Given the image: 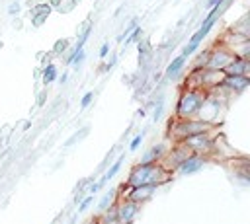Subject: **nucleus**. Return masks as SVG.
Returning <instances> with one entry per match:
<instances>
[{
	"mask_svg": "<svg viewBox=\"0 0 250 224\" xmlns=\"http://www.w3.org/2000/svg\"><path fill=\"white\" fill-rule=\"evenodd\" d=\"M88 224H98V222H96V218H94V220H90V222H88Z\"/></svg>",
	"mask_w": 250,
	"mask_h": 224,
	"instance_id": "obj_41",
	"label": "nucleus"
},
{
	"mask_svg": "<svg viewBox=\"0 0 250 224\" xmlns=\"http://www.w3.org/2000/svg\"><path fill=\"white\" fill-rule=\"evenodd\" d=\"M70 49V39L68 37H61L53 43V49H51V55L53 56H62L66 51Z\"/></svg>",
	"mask_w": 250,
	"mask_h": 224,
	"instance_id": "obj_17",
	"label": "nucleus"
},
{
	"mask_svg": "<svg viewBox=\"0 0 250 224\" xmlns=\"http://www.w3.org/2000/svg\"><path fill=\"white\" fill-rule=\"evenodd\" d=\"M186 62H188V56H184V55H178V56H174V58L168 62V66L164 68L162 76H164L166 80H176V78L180 76V72L184 70Z\"/></svg>",
	"mask_w": 250,
	"mask_h": 224,
	"instance_id": "obj_12",
	"label": "nucleus"
},
{
	"mask_svg": "<svg viewBox=\"0 0 250 224\" xmlns=\"http://www.w3.org/2000/svg\"><path fill=\"white\" fill-rule=\"evenodd\" d=\"M88 132H90V127H80L76 132H72V136H70V138H66V140H64V144H62V146H64V148H70V146H74L76 142L84 140Z\"/></svg>",
	"mask_w": 250,
	"mask_h": 224,
	"instance_id": "obj_18",
	"label": "nucleus"
},
{
	"mask_svg": "<svg viewBox=\"0 0 250 224\" xmlns=\"http://www.w3.org/2000/svg\"><path fill=\"white\" fill-rule=\"evenodd\" d=\"M74 8H76V4H74L72 0H61V4H59L55 10H57L59 14H70Z\"/></svg>",
	"mask_w": 250,
	"mask_h": 224,
	"instance_id": "obj_25",
	"label": "nucleus"
},
{
	"mask_svg": "<svg viewBox=\"0 0 250 224\" xmlns=\"http://www.w3.org/2000/svg\"><path fill=\"white\" fill-rule=\"evenodd\" d=\"M115 64H117V55H111V58H109V60L104 64V72H109V70H111Z\"/></svg>",
	"mask_w": 250,
	"mask_h": 224,
	"instance_id": "obj_31",
	"label": "nucleus"
},
{
	"mask_svg": "<svg viewBox=\"0 0 250 224\" xmlns=\"http://www.w3.org/2000/svg\"><path fill=\"white\" fill-rule=\"evenodd\" d=\"M156 189H158V187H154V185H137V187H127V191L123 193V197L143 206L145 203H148V201L154 197ZM123 197H121V199H123Z\"/></svg>",
	"mask_w": 250,
	"mask_h": 224,
	"instance_id": "obj_9",
	"label": "nucleus"
},
{
	"mask_svg": "<svg viewBox=\"0 0 250 224\" xmlns=\"http://www.w3.org/2000/svg\"><path fill=\"white\" fill-rule=\"evenodd\" d=\"M213 132H215V131L191 134V136L184 138L182 144L186 146V150H188L189 154H197V156H205V158H209L211 152H213Z\"/></svg>",
	"mask_w": 250,
	"mask_h": 224,
	"instance_id": "obj_4",
	"label": "nucleus"
},
{
	"mask_svg": "<svg viewBox=\"0 0 250 224\" xmlns=\"http://www.w3.org/2000/svg\"><path fill=\"white\" fill-rule=\"evenodd\" d=\"M205 97V90L197 88H182L176 109H174V119H191L197 117V111L201 107V101Z\"/></svg>",
	"mask_w": 250,
	"mask_h": 224,
	"instance_id": "obj_3",
	"label": "nucleus"
},
{
	"mask_svg": "<svg viewBox=\"0 0 250 224\" xmlns=\"http://www.w3.org/2000/svg\"><path fill=\"white\" fill-rule=\"evenodd\" d=\"M107 53H109V43H102V47H100V51H98V56L104 60V58L107 56Z\"/></svg>",
	"mask_w": 250,
	"mask_h": 224,
	"instance_id": "obj_32",
	"label": "nucleus"
},
{
	"mask_svg": "<svg viewBox=\"0 0 250 224\" xmlns=\"http://www.w3.org/2000/svg\"><path fill=\"white\" fill-rule=\"evenodd\" d=\"M84 58H86V51H84V49L76 51V53H74V56H72V64H70V66L80 68V66H82V62H84Z\"/></svg>",
	"mask_w": 250,
	"mask_h": 224,
	"instance_id": "obj_26",
	"label": "nucleus"
},
{
	"mask_svg": "<svg viewBox=\"0 0 250 224\" xmlns=\"http://www.w3.org/2000/svg\"><path fill=\"white\" fill-rule=\"evenodd\" d=\"M123 8H125V6H123V4H119V6L115 8V12H113V18H119V16H121V12H123Z\"/></svg>",
	"mask_w": 250,
	"mask_h": 224,
	"instance_id": "obj_35",
	"label": "nucleus"
},
{
	"mask_svg": "<svg viewBox=\"0 0 250 224\" xmlns=\"http://www.w3.org/2000/svg\"><path fill=\"white\" fill-rule=\"evenodd\" d=\"M232 53L223 47L221 43H215L209 51H207V60H205V68H211V70H225V66L232 60Z\"/></svg>",
	"mask_w": 250,
	"mask_h": 224,
	"instance_id": "obj_5",
	"label": "nucleus"
},
{
	"mask_svg": "<svg viewBox=\"0 0 250 224\" xmlns=\"http://www.w3.org/2000/svg\"><path fill=\"white\" fill-rule=\"evenodd\" d=\"M18 2H20V0H18Z\"/></svg>",
	"mask_w": 250,
	"mask_h": 224,
	"instance_id": "obj_44",
	"label": "nucleus"
},
{
	"mask_svg": "<svg viewBox=\"0 0 250 224\" xmlns=\"http://www.w3.org/2000/svg\"><path fill=\"white\" fill-rule=\"evenodd\" d=\"M248 86H250V76L248 74H238V76H227L225 74V78H223V82L215 88V90H219L223 95L225 93H242V92H246L248 90Z\"/></svg>",
	"mask_w": 250,
	"mask_h": 224,
	"instance_id": "obj_6",
	"label": "nucleus"
},
{
	"mask_svg": "<svg viewBox=\"0 0 250 224\" xmlns=\"http://www.w3.org/2000/svg\"><path fill=\"white\" fill-rule=\"evenodd\" d=\"M125 156H127L125 152H121L119 156H115V160H113V162L105 168V171L96 179V183H98V187H100V189H104V187H105V185H107V183H109V181H111V179L121 171V166L125 164Z\"/></svg>",
	"mask_w": 250,
	"mask_h": 224,
	"instance_id": "obj_10",
	"label": "nucleus"
},
{
	"mask_svg": "<svg viewBox=\"0 0 250 224\" xmlns=\"http://www.w3.org/2000/svg\"><path fill=\"white\" fill-rule=\"evenodd\" d=\"M152 80H154V82L158 84V82L162 80V72H154V76H152Z\"/></svg>",
	"mask_w": 250,
	"mask_h": 224,
	"instance_id": "obj_37",
	"label": "nucleus"
},
{
	"mask_svg": "<svg viewBox=\"0 0 250 224\" xmlns=\"http://www.w3.org/2000/svg\"><path fill=\"white\" fill-rule=\"evenodd\" d=\"M94 201H96V195H90V193H88V195H84V197L80 199V203L76 205V206H78L76 214H84V212L94 205Z\"/></svg>",
	"mask_w": 250,
	"mask_h": 224,
	"instance_id": "obj_20",
	"label": "nucleus"
},
{
	"mask_svg": "<svg viewBox=\"0 0 250 224\" xmlns=\"http://www.w3.org/2000/svg\"><path fill=\"white\" fill-rule=\"evenodd\" d=\"M141 37H143V27H141V25H135V27H133V31L123 39V41H125V43H121V45H123V49L131 47V45H133V43H137Z\"/></svg>",
	"mask_w": 250,
	"mask_h": 224,
	"instance_id": "obj_19",
	"label": "nucleus"
},
{
	"mask_svg": "<svg viewBox=\"0 0 250 224\" xmlns=\"http://www.w3.org/2000/svg\"><path fill=\"white\" fill-rule=\"evenodd\" d=\"M92 101H94V92L90 90V92H86V93L80 97V109H86L88 105H92Z\"/></svg>",
	"mask_w": 250,
	"mask_h": 224,
	"instance_id": "obj_27",
	"label": "nucleus"
},
{
	"mask_svg": "<svg viewBox=\"0 0 250 224\" xmlns=\"http://www.w3.org/2000/svg\"><path fill=\"white\" fill-rule=\"evenodd\" d=\"M145 134H146V129H141V131L129 140V152H137V150H139V146H141L143 140H145Z\"/></svg>",
	"mask_w": 250,
	"mask_h": 224,
	"instance_id": "obj_21",
	"label": "nucleus"
},
{
	"mask_svg": "<svg viewBox=\"0 0 250 224\" xmlns=\"http://www.w3.org/2000/svg\"><path fill=\"white\" fill-rule=\"evenodd\" d=\"M209 131H215V127L207 121H201L199 117H191V119H170V125H168V132H166V138L172 140V142H182L184 138L191 136V134H197V132H209Z\"/></svg>",
	"mask_w": 250,
	"mask_h": 224,
	"instance_id": "obj_2",
	"label": "nucleus"
},
{
	"mask_svg": "<svg viewBox=\"0 0 250 224\" xmlns=\"http://www.w3.org/2000/svg\"><path fill=\"white\" fill-rule=\"evenodd\" d=\"M205 164H207V158H205V156L189 154V156H186V158L178 164V168H176L174 171H176L178 175H193V173L201 171Z\"/></svg>",
	"mask_w": 250,
	"mask_h": 224,
	"instance_id": "obj_8",
	"label": "nucleus"
},
{
	"mask_svg": "<svg viewBox=\"0 0 250 224\" xmlns=\"http://www.w3.org/2000/svg\"><path fill=\"white\" fill-rule=\"evenodd\" d=\"M31 129V121H25L23 125H21V131H29Z\"/></svg>",
	"mask_w": 250,
	"mask_h": 224,
	"instance_id": "obj_38",
	"label": "nucleus"
},
{
	"mask_svg": "<svg viewBox=\"0 0 250 224\" xmlns=\"http://www.w3.org/2000/svg\"><path fill=\"white\" fill-rule=\"evenodd\" d=\"M135 25H139V18H133V19L123 27V31H121V33H119V37H117V43H123V39L133 31V27H135Z\"/></svg>",
	"mask_w": 250,
	"mask_h": 224,
	"instance_id": "obj_24",
	"label": "nucleus"
},
{
	"mask_svg": "<svg viewBox=\"0 0 250 224\" xmlns=\"http://www.w3.org/2000/svg\"><path fill=\"white\" fill-rule=\"evenodd\" d=\"M139 210H141V205H137L125 197L115 201V214L119 218V224H133Z\"/></svg>",
	"mask_w": 250,
	"mask_h": 224,
	"instance_id": "obj_7",
	"label": "nucleus"
},
{
	"mask_svg": "<svg viewBox=\"0 0 250 224\" xmlns=\"http://www.w3.org/2000/svg\"><path fill=\"white\" fill-rule=\"evenodd\" d=\"M45 99H47V86H45V90H41V92H39V95H37V101H35V105H37V107H41V105L45 103Z\"/></svg>",
	"mask_w": 250,
	"mask_h": 224,
	"instance_id": "obj_33",
	"label": "nucleus"
},
{
	"mask_svg": "<svg viewBox=\"0 0 250 224\" xmlns=\"http://www.w3.org/2000/svg\"><path fill=\"white\" fill-rule=\"evenodd\" d=\"M57 76H59V68H57V64H53V62H47L45 66H41V84L43 86H51L53 82H57Z\"/></svg>",
	"mask_w": 250,
	"mask_h": 224,
	"instance_id": "obj_15",
	"label": "nucleus"
},
{
	"mask_svg": "<svg viewBox=\"0 0 250 224\" xmlns=\"http://www.w3.org/2000/svg\"><path fill=\"white\" fill-rule=\"evenodd\" d=\"M33 78H35V80H39V78H41V66H37V68L33 70Z\"/></svg>",
	"mask_w": 250,
	"mask_h": 224,
	"instance_id": "obj_36",
	"label": "nucleus"
},
{
	"mask_svg": "<svg viewBox=\"0 0 250 224\" xmlns=\"http://www.w3.org/2000/svg\"><path fill=\"white\" fill-rule=\"evenodd\" d=\"M223 72H225L227 76L248 74V72H250V58H244V56H232V60L225 66Z\"/></svg>",
	"mask_w": 250,
	"mask_h": 224,
	"instance_id": "obj_11",
	"label": "nucleus"
},
{
	"mask_svg": "<svg viewBox=\"0 0 250 224\" xmlns=\"http://www.w3.org/2000/svg\"><path fill=\"white\" fill-rule=\"evenodd\" d=\"M2 47H4V43H2V39H0V49H2Z\"/></svg>",
	"mask_w": 250,
	"mask_h": 224,
	"instance_id": "obj_43",
	"label": "nucleus"
},
{
	"mask_svg": "<svg viewBox=\"0 0 250 224\" xmlns=\"http://www.w3.org/2000/svg\"><path fill=\"white\" fill-rule=\"evenodd\" d=\"M172 179V171H168L160 162H148V164H135L127 177H125V185L127 187H137V185H154L160 187L164 183H168Z\"/></svg>",
	"mask_w": 250,
	"mask_h": 224,
	"instance_id": "obj_1",
	"label": "nucleus"
},
{
	"mask_svg": "<svg viewBox=\"0 0 250 224\" xmlns=\"http://www.w3.org/2000/svg\"><path fill=\"white\" fill-rule=\"evenodd\" d=\"M137 51H139V66L141 68H146L150 64V58H152V45L148 39H139L137 41Z\"/></svg>",
	"mask_w": 250,
	"mask_h": 224,
	"instance_id": "obj_14",
	"label": "nucleus"
},
{
	"mask_svg": "<svg viewBox=\"0 0 250 224\" xmlns=\"http://www.w3.org/2000/svg\"><path fill=\"white\" fill-rule=\"evenodd\" d=\"M166 150H168V146L166 144H162V142H158V144H152L146 152H143L141 154V158H139V164H148V162H160L162 160V156L166 154Z\"/></svg>",
	"mask_w": 250,
	"mask_h": 224,
	"instance_id": "obj_13",
	"label": "nucleus"
},
{
	"mask_svg": "<svg viewBox=\"0 0 250 224\" xmlns=\"http://www.w3.org/2000/svg\"><path fill=\"white\" fill-rule=\"evenodd\" d=\"M115 201H117V189L105 191V193L102 195V199L98 201V212H104V210H105V208H109Z\"/></svg>",
	"mask_w": 250,
	"mask_h": 224,
	"instance_id": "obj_16",
	"label": "nucleus"
},
{
	"mask_svg": "<svg viewBox=\"0 0 250 224\" xmlns=\"http://www.w3.org/2000/svg\"><path fill=\"white\" fill-rule=\"evenodd\" d=\"M57 82H59L61 86H64V84L68 82V70H64L62 74H59V76H57Z\"/></svg>",
	"mask_w": 250,
	"mask_h": 224,
	"instance_id": "obj_34",
	"label": "nucleus"
},
{
	"mask_svg": "<svg viewBox=\"0 0 250 224\" xmlns=\"http://www.w3.org/2000/svg\"><path fill=\"white\" fill-rule=\"evenodd\" d=\"M20 12H21V4H20L18 0L10 2V6H8V14H10V16H20Z\"/></svg>",
	"mask_w": 250,
	"mask_h": 224,
	"instance_id": "obj_30",
	"label": "nucleus"
},
{
	"mask_svg": "<svg viewBox=\"0 0 250 224\" xmlns=\"http://www.w3.org/2000/svg\"><path fill=\"white\" fill-rule=\"evenodd\" d=\"M88 183H90V177H84V179H80V181L76 183V187H74V195H82V193L86 191Z\"/></svg>",
	"mask_w": 250,
	"mask_h": 224,
	"instance_id": "obj_28",
	"label": "nucleus"
},
{
	"mask_svg": "<svg viewBox=\"0 0 250 224\" xmlns=\"http://www.w3.org/2000/svg\"><path fill=\"white\" fill-rule=\"evenodd\" d=\"M137 115H139V117H145V115H146V111H145V109H143V107H141V109H139V111H137Z\"/></svg>",
	"mask_w": 250,
	"mask_h": 224,
	"instance_id": "obj_40",
	"label": "nucleus"
},
{
	"mask_svg": "<svg viewBox=\"0 0 250 224\" xmlns=\"http://www.w3.org/2000/svg\"><path fill=\"white\" fill-rule=\"evenodd\" d=\"M14 25H16V29H21V19H20V18H18V19H16V21H14Z\"/></svg>",
	"mask_w": 250,
	"mask_h": 224,
	"instance_id": "obj_39",
	"label": "nucleus"
},
{
	"mask_svg": "<svg viewBox=\"0 0 250 224\" xmlns=\"http://www.w3.org/2000/svg\"><path fill=\"white\" fill-rule=\"evenodd\" d=\"M72 2H74V4H80V2H82V0H72Z\"/></svg>",
	"mask_w": 250,
	"mask_h": 224,
	"instance_id": "obj_42",
	"label": "nucleus"
},
{
	"mask_svg": "<svg viewBox=\"0 0 250 224\" xmlns=\"http://www.w3.org/2000/svg\"><path fill=\"white\" fill-rule=\"evenodd\" d=\"M49 18H45V16H29V21H31V27H41L45 21H47Z\"/></svg>",
	"mask_w": 250,
	"mask_h": 224,
	"instance_id": "obj_29",
	"label": "nucleus"
},
{
	"mask_svg": "<svg viewBox=\"0 0 250 224\" xmlns=\"http://www.w3.org/2000/svg\"><path fill=\"white\" fill-rule=\"evenodd\" d=\"M117 148H119V146H113V148H111V150H109V152L105 154L104 162H102V164L98 166V173H104V171H105V168H107V166H109V164H111V162L115 160V152H117Z\"/></svg>",
	"mask_w": 250,
	"mask_h": 224,
	"instance_id": "obj_23",
	"label": "nucleus"
},
{
	"mask_svg": "<svg viewBox=\"0 0 250 224\" xmlns=\"http://www.w3.org/2000/svg\"><path fill=\"white\" fill-rule=\"evenodd\" d=\"M162 113H164V97L160 95V97L154 101V105H152V121L158 123V121L162 119Z\"/></svg>",
	"mask_w": 250,
	"mask_h": 224,
	"instance_id": "obj_22",
	"label": "nucleus"
}]
</instances>
